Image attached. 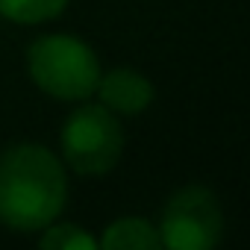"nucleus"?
Wrapping results in <instances>:
<instances>
[{"label":"nucleus","instance_id":"nucleus-1","mask_svg":"<svg viewBox=\"0 0 250 250\" xmlns=\"http://www.w3.org/2000/svg\"><path fill=\"white\" fill-rule=\"evenodd\" d=\"M68 200V177L47 147L15 145L0 153V224L39 232L56 221Z\"/></svg>","mask_w":250,"mask_h":250},{"label":"nucleus","instance_id":"nucleus-2","mask_svg":"<svg viewBox=\"0 0 250 250\" xmlns=\"http://www.w3.org/2000/svg\"><path fill=\"white\" fill-rule=\"evenodd\" d=\"M30 80L56 100H85L100 80L94 50L77 36H44L27 50Z\"/></svg>","mask_w":250,"mask_h":250},{"label":"nucleus","instance_id":"nucleus-3","mask_svg":"<svg viewBox=\"0 0 250 250\" xmlns=\"http://www.w3.org/2000/svg\"><path fill=\"white\" fill-rule=\"evenodd\" d=\"M62 156L80 177L109 174L124 153V130L118 115L103 103L77 106L62 124Z\"/></svg>","mask_w":250,"mask_h":250},{"label":"nucleus","instance_id":"nucleus-4","mask_svg":"<svg viewBox=\"0 0 250 250\" xmlns=\"http://www.w3.org/2000/svg\"><path fill=\"white\" fill-rule=\"evenodd\" d=\"M224 235V212L218 197L203 186L174 191L162 209L159 238L168 250H212Z\"/></svg>","mask_w":250,"mask_h":250},{"label":"nucleus","instance_id":"nucleus-5","mask_svg":"<svg viewBox=\"0 0 250 250\" xmlns=\"http://www.w3.org/2000/svg\"><path fill=\"white\" fill-rule=\"evenodd\" d=\"M94 91L100 103L115 115H142L156 97L153 83L133 68H115L109 74H100Z\"/></svg>","mask_w":250,"mask_h":250},{"label":"nucleus","instance_id":"nucleus-6","mask_svg":"<svg viewBox=\"0 0 250 250\" xmlns=\"http://www.w3.org/2000/svg\"><path fill=\"white\" fill-rule=\"evenodd\" d=\"M162 247L159 227L147 218L127 215L103 227V235L97 238V250H156Z\"/></svg>","mask_w":250,"mask_h":250},{"label":"nucleus","instance_id":"nucleus-7","mask_svg":"<svg viewBox=\"0 0 250 250\" xmlns=\"http://www.w3.org/2000/svg\"><path fill=\"white\" fill-rule=\"evenodd\" d=\"M71 0H0V15L15 24H44L65 12Z\"/></svg>","mask_w":250,"mask_h":250},{"label":"nucleus","instance_id":"nucleus-8","mask_svg":"<svg viewBox=\"0 0 250 250\" xmlns=\"http://www.w3.org/2000/svg\"><path fill=\"white\" fill-rule=\"evenodd\" d=\"M39 244L44 250H97V238L71 221H62V224L50 221L39 235Z\"/></svg>","mask_w":250,"mask_h":250}]
</instances>
